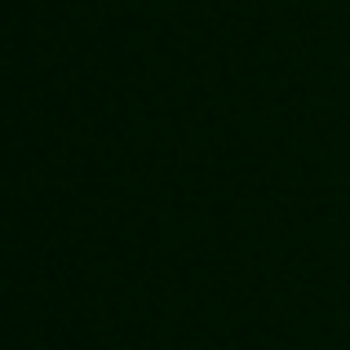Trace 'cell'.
Here are the masks:
<instances>
[]
</instances>
